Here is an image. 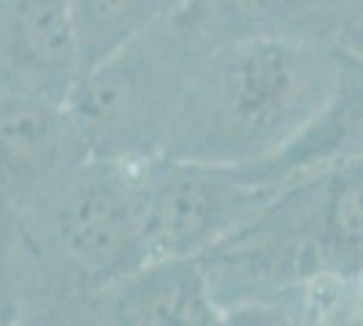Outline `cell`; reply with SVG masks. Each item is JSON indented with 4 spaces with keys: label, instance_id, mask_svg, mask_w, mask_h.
I'll list each match as a JSON object with an SVG mask.
<instances>
[{
    "label": "cell",
    "instance_id": "cell-11",
    "mask_svg": "<svg viewBox=\"0 0 363 326\" xmlns=\"http://www.w3.org/2000/svg\"><path fill=\"white\" fill-rule=\"evenodd\" d=\"M328 44L363 63V0H336Z\"/></svg>",
    "mask_w": 363,
    "mask_h": 326
},
{
    "label": "cell",
    "instance_id": "cell-7",
    "mask_svg": "<svg viewBox=\"0 0 363 326\" xmlns=\"http://www.w3.org/2000/svg\"><path fill=\"white\" fill-rule=\"evenodd\" d=\"M87 324L212 326L225 321L201 259H150L92 294Z\"/></svg>",
    "mask_w": 363,
    "mask_h": 326
},
{
    "label": "cell",
    "instance_id": "cell-8",
    "mask_svg": "<svg viewBox=\"0 0 363 326\" xmlns=\"http://www.w3.org/2000/svg\"><path fill=\"white\" fill-rule=\"evenodd\" d=\"M363 161V63L342 55V68L328 101L285 150L247 169L285 185L293 177Z\"/></svg>",
    "mask_w": 363,
    "mask_h": 326
},
{
    "label": "cell",
    "instance_id": "cell-6",
    "mask_svg": "<svg viewBox=\"0 0 363 326\" xmlns=\"http://www.w3.org/2000/svg\"><path fill=\"white\" fill-rule=\"evenodd\" d=\"M82 71L71 0H0V90L65 104Z\"/></svg>",
    "mask_w": 363,
    "mask_h": 326
},
{
    "label": "cell",
    "instance_id": "cell-10",
    "mask_svg": "<svg viewBox=\"0 0 363 326\" xmlns=\"http://www.w3.org/2000/svg\"><path fill=\"white\" fill-rule=\"evenodd\" d=\"M190 0H71L82 65L90 68Z\"/></svg>",
    "mask_w": 363,
    "mask_h": 326
},
{
    "label": "cell",
    "instance_id": "cell-12",
    "mask_svg": "<svg viewBox=\"0 0 363 326\" xmlns=\"http://www.w3.org/2000/svg\"><path fill=\"white\" fill-rule=\"evenodd\" d=\"M358 294H361V318H363V269L358 275Z\"/></svg>",
    "mask_w": 363,
    "mask_h": 326
},
{
    "label": "cell",
    "instance_id": "cell-4",
    "mask_svg": "<svg viewBox=\"0 0 363 326\" xmlns=\"http://www.w3.org/2000/svg\"><path fill=\"white\" fill-rule=\"evenodd\" d=\"M150 259H201L279 193L247 166L155 156L138 166Z\"/></svg>",
    "mask_w": 363,
    "mask_h": 326
},
{
    "label": "cell",
    "instance_id": "cell-5",
    "mask_svg": "<svg viewBox=\"0 0 363 326\" xmlns=\"http://www.w3.org/2000/svg\"><path fill=\"white\" fill-rule=\"evenodd\" d=\"M84 158L65 104L0 90V212L28 210Z\"/></svg>",
    "mask_w": 363,
    "mask_h": 326
},
{
    "label": "cell",
    "instance_id": "cell-3",
    "mask_svg": "<svg viewBox=\"0 0 363 326\" xmlns=\"http://www.w3.org/2000/svg\"><path fill=\"white\" fill-rule=\"evenodd\" d=\"M220 44L198 0L84 68L65 109L92 158L163 156L187 87Z\"/></svg>",
    "mask_w": 363,
    "mask_h": 326
},
{
    "label": "cell",
    "instance_id": "cell-1",
    "mask_svg": "<svg viewBox=\"0 0 363 326\" xmlns=\"http://www.w3.org/2000/svg\"><path fill=\"white\" fill-rule=\"evenodd\" d=\"M138 166L87 156L16 212V324H87L92 294L150 261Z\"/></svg>",
    "mask_w": 363,
    "mask_h": 326
},
{
    "label": "cell",
    "instance_id": "cell-2",
    "mask_svg": "<svg viewBox=\"0 0 363 326\" xmlns=\"http://www.w3.org/2000/svg\"><path fill=\"white\" fill-rule=\"evenodd\" d=\"M342 52L323 41L225 38L203 58L163 156L250 166L285 150L328 101Z\"/></svg>",
    "mask_w": 363,
    "mask_h": 326
},
{
    "label": "cell",
    "instance_id": "cell-9",
    "mask_svg": "<svg viewBox=\"0 0 363 326\" xmlns=\"http://www.w3.org/2000/svg\"><path fill=\"white\" fill-rule=\"evenodd\" d=\"M220 41L247 36L328 44L336 0H198Z\"/></svg>",
    "mask_w": 363,
    "mask_h": 326
}]
</instances>
